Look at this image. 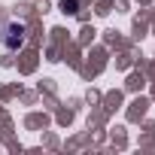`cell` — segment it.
I'll return each instance as SVG.
<instances>
[{
  "label": "cell",
  "mask_w": 155,
  "mask_h": 155,
  "mask_svg": "<svg viewBox=\"0 0 155 155\" xmlns=\"http://www.w3.org/2000/svg\"><path fill=\"white\" fill-rule=\"evenodd\" d=\"M0 43H3L6 49H18L25 43V28L21 25H3V31H0Z\"/></svg>",
  "instance_id": "6da1fadb"
},
{
  "label": "cell",
  "mask_w": 155,
  "mask_h": 155,
  "mask_svg": "<svg viewBox=\"0 0 155 155\" xmlns=\"http://www.w3.org/2000/svg\"><path fill=\"white\" fill-rule=\"evenodd\" d=\"M61 9H64V12H76V0H64Z\"/></svg>",
  "instance_id": "7a4b0ae2"
}]
</instances>
